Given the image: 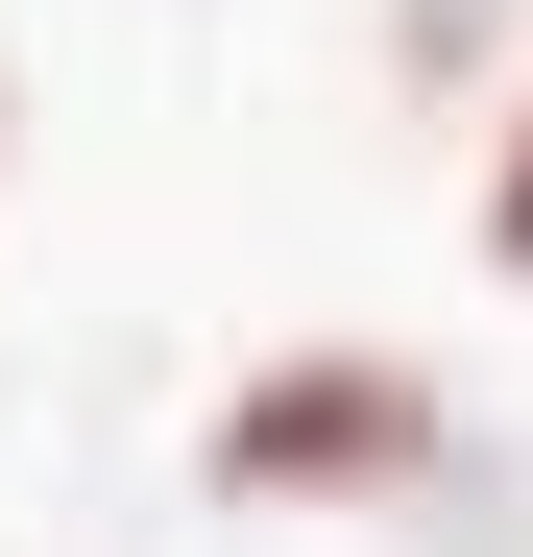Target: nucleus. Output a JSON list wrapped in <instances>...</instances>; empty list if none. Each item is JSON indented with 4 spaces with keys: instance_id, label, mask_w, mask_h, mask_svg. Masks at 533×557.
I'll return each instance as SVG.
<instances>
[{
    "instance_id": "obj_1",
    "label": "nucleus",
    "mask_w": 533,
    "mask_h": 557,
    "mask_svg": "<svg viewBox=\"0 0 533 557\" xmlns=\"http://www.w3.org/2000/svg\"><path fill=\"white\" fill-rule=\"evenodd\" d=\"M195 485L219 509H364V485H436V388L364 339H292V363H243V388L195 412Z\"/></svg>"
},
{
    "instance_id": "obj_2",
    "label": "nucleus",
    "mask_w": 533,
    "mask_h": 557,
    "mask_svg": "<svg viewBox=\"0 0 533 557\" xmlns=\"http://www.w3.org/2000/svg\"><path fill=\"white\" fill-rule=\"evenodd\" d=\"M485 267H533V98L485 122Z\"/></svg>"
}]
</instances>
